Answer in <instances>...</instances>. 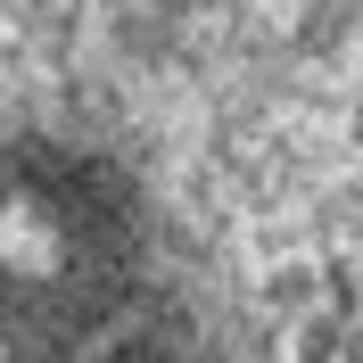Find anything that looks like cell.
Wrapping results in <instances>:
<instances>
[{"label":"cell","mask_w":363,"mask_h":363,"mask_svg":"<svg viewBox=\"0 0 363 363\" xmlns=\"http://www.w3.org/2000/svg\"><path fill=\"white\" fill-rule=\"evenodd\" d=\"M0 363H206L140 206L83 157L0 149Z\"/></svg>","instance_id":"6da1fadb"}]
</instances>
